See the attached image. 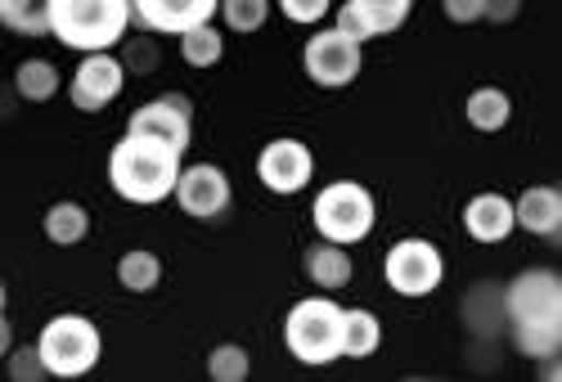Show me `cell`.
<instances>
[{
	"label": "cell",
	"mask_w": 562,
	"mask_h": 382,
	"mask_svg": "<svg viewBox=\"0 0 562 382\" xmlns=\"http://www.w3.org/2000/svg\"><path fill=\"white\" fill-rule=\"evenodd\" d=\"M109 180L126 203H162L180 184V154L158 139L126 135L109 158Z\"/></svg>",
	"instance_id": "obj_1"
},
{
	"label": "cell",
	"mask_w": 562,
	"mask_h": 382,
	"mask_svg": "<svg viewBox=\"0 0 562 382\" xmlns=\"http://www.w3.org/2000/svg\"><path fill=\"white\" fill-rule=\"evenodd\" d=\"M45 10H50L55 36L72 50H104L131 23L126 0H50Z\"/></svg>",
	"instance_id": "obj_2"
},
{
	"label": "cell",
	"mask_w": 562,
	"mask_h": 382,
	"mask_svg": "<svg viewBox=\"0 0 562 382\" xmlns=\"http://www.w3.org/2000/svg\"><path fill=\"white\" fill-rule=\"evenodd\" d=\"M289 351L302 364H329L347 351V311L334 302H297L284 319Z\"/></svg>",
	"instance_id": "obj_3"
},
{
	"label": "cell",
	"mask_w": 562,
	"mask_h": 382,
	"mask_svg": "<svg viewBox=\"0 0 562 382\" xmlns=\"http://www.w3.org/2000/svg\"><path fill=\"white\" fill-rule=\"evenodd\" d=\"M36 351L45 369H50V378H81L100 360V328L86 315H59L45 324Z\"/></svg>",
	"instance_id": "obj_4"
},
{
	"label": "cell",
	"mask_w": 562,
	"mask_h": 382,
	"mask_svg": "<svg viewBox=\"0 0 562 382\" xmlns=\"http://www.w3.org/2000/svg\"><path fill=\"white\" fill-rule=\"evenodd\" d=\"M315 229L329 238V244H360L373 229V199L360 184H329L315 199Z\"/></svg>",
	"instance_id": "obj_5"
},
{
	"label": "cell",
	"mask_w": 562,
	"mask_h": 382,
	"mask_svg": "<svg viewBox=\"0 0 562 382\" xmlns=\"http://www.w3.org/2000/svg\"><path fill=\"white\" fill-rule=\"evenodd\" d=\"M446 266L441 252L424 238H401V244L387 252V283L401 297H428L437 283H441Z\"/></svg>",
	"instance_id": "obj_6"
},
{
	"label": "cell",
	"mask_w": 562,
	"mask_h": 382,
	"mask_svg": "<svg viewBox=\"0 0 562 382\" xmlns=\"http://www.w3.org/2000/svg\"><path fill=\"white\" fill-rule=\"evenodd\" d=\"M306 72H311L315 86H329V90L347 86L360 72V45L351 36H342L338 27L311 36V45H306Z\"/></svg>",
	"instance_id": "obj_7"
},
{
	"label": "cell",
	"mask_w": 562,
	"mask_h": 382,
	"mask_svg": "<svg viewBox=\"0 0 562 382\" xmlns=\"http://www.w3.org/2000/svg\"><path fill=\"white\" fill-rule=\"evenodd\" d=\"M311 149L302 145V139H274V145L261 149L257 158V176L266 189H274V194H297V189L311 180Z\"/></svg>",
	"instance_id": "obj_8"
},
{
	"label": "cell",
	"mask_w": 562,
	"mask_h": 382,
	"mask_svg": "<svg viewBox=\"0 0 562 382\" xmlns=\"http://www.w3.org/2000/svg\"><path fill=\"white\" fill-rule=\"evenodd\" d=\"M504 311H508L513 324L540 319V315H562V279L553 270H531L522 279H513Z\"/></svg>",
	"instance_id": "obj_9"
},
{
	"label": "cell",
	"mask_w": 562,
	"mask_h": 382,
	"mask_svg": "<svg viewBox=\"0 0 562 382\" xmlns=\"http://www.w3.org/2000/svg\"><path fill=\"white\" fill-rule=\"evenodd\" d=\"M212 14H216L212 0H139V5H131V19L139 27L180 32V36H190L194 27H212Z\"/></svg>",
	"instance_id": "obj_10"
},
{
	"label": "cell",
	"mask_w": 562,
	"mask_h": 382,
	"mask_svg": "<svg viewBox=\"0 0 562 382\" xmlns=\"http://www.w3.org/2000/svg\"><path fill=\"white\" fill-rule=\"evenodd\" d=\"M405 14H409V0H347L338 10V32L360 45L364 36L396 32L405 23Z\"/></svg>",
	"instance_id": "obj_11"
},
{
	"label": "cell",
	"mask_w": 562,
	"mask_h": 382,
	"mask_svg": "<svg viewBox=\"0 0 562 382\" xmlns=\"http://www.w3.org/2000/svg\"><path fill=\"white\" fill-rule=\"evenodd\" d=\"M117 90H122V64L109 55H90L72 77V104L95 113L109 100H117Z\"/></svg>",
	"instance_id": "obj_12"
},
{
	"label": "cell",
	"mask_w": 562,
	"mask_h": 382,
	"mask_svg": "<svg viewBox=\"0 0 562 382\" xmlns=\"http://www.w3.org/2000/svg\"><path fill=\"white\" fill-rule=\"evenodd\" d=\"M176 199H180V207L190 212V216H216L229 203V180L216 167H207V162L203 167H190V171H180Z\"/></svg>",
	"instance_id": "obj_13"
},
{
	"label": "cell",
	"mask_w": 562,
	"mask_h": 382,
	"mask_svg": "<svg viewBox=\"0 0 562 382\" xmlns=\"http://www.w3.org/2000/svg\"><path fill=\"white\" fill-rule=\"evenodd\" d=\"M131 135L158 139V145L184 154V145H190V117H184L180 109H171L167 100H154V104H145V109L131 113Z\"/></svg>",
	"instance_id": "obj_14"
},
{
	"label": "cell",
	"mask_w": 562,
	"mask_h": 382,
	"mask_svg": "<svg viewBox=\"0 0 562 382\" xmlns=\"http://www.w3.org/2000/svg\"><path fill=\"white\" fill-rule=\"evenodd\" d=\"M463 225L477 244H499V238H508V229H513V207L499 194H477L463 207Z\"/></svg>",
	"instance_id": "obj_15"
},
{
	"label": "cell",
	"mask_w": 562,
	"mask_h": 382,
	"mask_svg": "<svg viewBox=\"0 0 562 382\" xmlns=\"http://www.w3.org/2000/svg\"><path fill=\"white\" fill-rule=\"evenodd\" d=\"M513 221H522V229H531V234H558V221H562L558 189H549V184L527 189L522 203L513 207Z\"/></svg>",
	"instance_id": "obj_16"
},
{
	"label": "cell",
	"mask_w": 562,
	"mask_h": 382,
	"mask_svg": "<svg viewBox=\"0 0 562 382\" xmlns=\"http://www.w3.org/2000/svg\"><path fill=\"white\" fill-rule=\"evenodd\" d=\"M306 274L319 283V289H342V283L351 279V261H347L342 244L311 248V252H306Z\"/></svg>",
	"instance_id": "obj_17"
},
{
	"label": "cell",
	"mask_w": 562,
	"mask_h": 382,
	"mask_svg": "<svg viewBox=\"0 0 562 382\" xmlns=\"http://www.w3.org/2000/svg\"><path fill=\"white\" fill-rule=\"evenodd\" d=\"M562 342V315H540V319H522L518 324V351L522 356H553Z\"/></svg>",
	"instance_id": "obj_18"
},
{
	"label": "cell",
	"mask_w": 562,
	"mask_h": 382,
	"mask_svg": "<svg viewBox=\"0 0 562 382\" xmlns=\"http://www.w3.org/2000/svg\"><path fill=\"white\" fill-rule=\"evenodd\" d=\"M468 122L477 131H499L508 122V94L504 90H473L468 94Z\"/></svg>",
	"instance_id": "obj_19"
},
{
	"label": "cell",
	"mask_w": 562,
	"mask_h": 382,
	"mask_svg": "<svg viewBox=\"0 0 562 382\" xmlns=\"http://www.w3.org/2000/svg\"><path fill=\"white\" fill-rule=\"evenodd\" d=\"M86 229H90V216L77 203H59V207H50V216H45V234H50L55 244H81Z\"/></svg>",
	"instance_id": "obj_20"
},
{
	"label": "cell",
	"mask_w": 562,
	"mask_h": 382,
	"mask_svg": "<svg viewBox=\"0 0 562 382\" xmlns=\"http://www.w3.org/2000/svg\"><path fill=\"white\" fill-rule=\"evenodd\" d=\"M379 319H373L369 311H347V351L342 356H356V360H364V356H373L379 351Z\"/></svg>",
	"instance_id": "obj_21"
},
{
	"label": "cell",
	"mask_w": 562,
	"mask_h": 382,
	"mask_svg": "<svg viewBox=\"0 0 562 382\" xmlns=\"http://www.w3.org/2000/svg\"><path fill=\"white\" fill-rule=\"evenodd\" d=\"M55 90H59V72H55V64L27 59V64L19 68V94H23V100H50Z\"/></svg>",
	"instance_id": "obj_22"
},
{
	"label": "cell",
	"mask_w": 562,
	"mask_h": 382,
	"mask_svg": "<svg viewBox=\"0 0 562 382\" xmlns=\"http://www.w3.org/2000/svg\"><path fill=\"white\" fill-rule=\"evenodd\" d=\"M117 274H122V283H126L131 293H149L154 283H158V274H162V266H158L154 252H126L122 266H117Z\"/></svg>",
	"instance_id": "obj_23"
},
{
	"label": "cell",
	"mask_w": 562,
	"mask_h": 382,
	"mask_svg": "<svg viewBox=\"0 0 562 382\" xmlns=\"http://www.w3.org/2000/svg\"><path fill=\"white\" fill-rule=\"evenodd\" d=\"M0 19H5V27L32 32V36L55 32L50 27V10H45V5H19V0H5V5H0Z\"/></svg>",
	"instance_id": "obj_24"
},
{
	"label": "cell",
	"mask_w": 562,
	"mask_h": 382,
	"mask_svg": "<svg viewBox=\"0 0 562 382\" xmlns=\"http://www.w3.org/2000/svg\"><path fill=\"white\" fill-rule=\"evenodd\" d=\"M207 373H212L216 382H239V378H248V351H244V347H216V351L207 356Z\"/></svg>",
	"instance_id": "obj_25"
},
{
	"label": "cell",
	"mask_w": 562,
	"mask_h": 382,
	"mask_svg": "<svg viewBox=\"0 0 562 382\" xmlns=\"http://www.w3.org/2000/svg\"><path fill=\"white\" fill-rule=\"evenodd\" d=\"M184 41V59H190L194 68H212L221 59V36L212 27H194L190 36H180Z\"/></svg>",
	"instance_id": "obj_26"
},
{
	"label": "cell",
	"mask_w": 562,
	"mask_h": 382,
	"mask_svg": "<svg viewBox=\"0 0 562 382\" xmlns=\"http://www.w3.org/2000/svg\"><path fill=\"white\" fill-rule=\"evenodd\" d=\"M221 14L229 19V27H239V32H252V27H261V23H266L270 5H266V0H229V5H225Z\"/></svg>",
	"instance_id": "obj_27"
},
{
	"label": "cell",
	"mask_w": 562,
	"mask_h": 382,
	"mask_svg": "<svg viewBox=\"0 0 562 382\" xmlns=\"http://www.w3.org/2000/svg\"><path fill=\"white\" fill-rule=\"evenodd\" d=\"M10 373L27 382V378H45V373H50V369H45L41 351H19V356H14V364H10Z\"/></svg>",
	"instance_id": "obj_28"
},
{
	"label": "cell",
	"mask_w": 562,
	"mask_h": 382,
	"mask_svg": "<svg viewBox=\"0 0 562 382\" xmlns=\"http://www.w3.org/2000/svg\"><path fill=\"white\" fill-rule=\"evenodd\" d=\"M284 14H293L297 23H315L319 14H329L324 0H284Z\"/></svg>",
	"instance_id": "obj_29"
},
{
	"label": "cell",
	"mask_w": 562,
	"mask_h": 382,
	"mask_svg": "<svg viewBox=\"0 0 562 382\" xmlns=\"http://www.w3.org/2000/svg\"><path fill=\"white\" fill-rule=\"evenodd\" d=\"M446 10H450V19H459V23H463V19H477V14H482V5H459V0H450Z\"/></svg>",
	"instance_id": "obj_30"
},
{
	"label": "cell",
	"mask_w": 562,
	"mask_h": 382,
	"mask_svg": "<svg viewBox=\"0 0 562 382\" xmlns=\"http://www.w3.org/2000/svg\"><path fill=\"white\" fill-rule=\"evenodd\" d=\"M167 104H171V109H180L184 117H190V100H184V94H167Z\"/></svg>",
	"instance_id": "obj_31"
}]
</instances>
